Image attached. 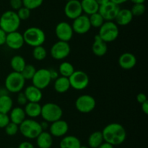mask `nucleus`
Returning a JSON list of instances; mask_svg holds the SVG:
<instances>
[{"instance_id":"f257e3e1","label":"nucleus","mask_w":148,"mask_h":148,"mask_svg":"<svg viewBox=\"0 0 148 148\" xmlns=\"http://www.w3.org/2000/svg\"><path fill=\"white\" fill-rule=\"evenodd\" d=\"M104 142L113 146L121 145L127 139V131L124 126L119 123L106 125L102 131Z\"/></svg>"},{"instance_id":"f03ea898","label":"nucleus","mask_w":148,"mask_h":148,"mask_svg":"<svg viewBox=\"0 0 148 148\" xmlns=\"http://www.w3.org/2000/svg\"><path fill=\"white\" fill-rule=\"evenodd\" d=\"M21 20L14 10H7L0 17V28L7 33L17 31L20 28Z\"/></svg>"},{"instance_id":"7ed1b4c3","label":"nucleus","mask_w":148,"mask_h":148,"mask_svg":"<svg viewBox=\"0 0 148 148\" xmlns=\"http://www.w3.org/2000/svg\"><path fill=\"white\" fill-rule=\"evenodd\" d=\"M25 43L28 46H41L46 41V33L38 27H30L26 29L23 33Z\"/></svg>"},{"instance_id":"20e7f679","label":"nucleus","mask_w":148,"mask_h":148,"mask_svg":"<svg viewBox=\"0 0 148 148\" xmlns=\"http://www.w3.org/2000/svg\"><path fill=\"white\" fill-rule=\"evenodd\" d=\"M19 131L24 137L29 139H36L43 131L40 123L33 118H26L19 125Z\"/></svg>"},{"instance_id":"39448f33","label":"nucleus","mask_w":148,"mask_h":148,"mask_svg":"<svg viewBox=\"0 0 148 148\" xmlns=\"http://www.w3.org/2000/svg\"><path fill=\"white\" fill-rule=\"evenodd\" d=\"M63 110L59 104L53 102H47L41 107L40 116L43 120L48 123H53L56 120L62 119Z\"/></svg>"},{"instance_id":"423d86ee","label":"nucleus","mask_w":148,"mask_h":148,"mask_svg":"<svg viewBox=\"0 0 148 148\" xmlns=\"http://www.w3.org/2000/svg\"><path fill=\"white\" fill-rule=\"evenodd\" d=\"M25 84V80L20 73L12 71L7 75L4 81L5 89L10 93L22 91Z\"/></svg>"},{"instance_id":"0eeeda50","label":"nucleus","mask_w":148,"mask_h":148,"mask_svg":"<svg viewBox=\"0 0 148 148\" xmlns=\"http://www.w3.org/2000/svg\"><path fill=\"white\" fill-rule=\"evenodd\" d=\"M98 35L104 41L110 43L118 38L119 35V28L115 22L105 21L99 28Z\"/></svg>"},{"instance_id":"6e6552de","label":"nucleus","mask_w":148,"mask_h":148,"mask_svg":"<svg viewBox=\"0 0 148 148\" xmlns=\"http://www.w3.org/2000/svg\"><path fill=\"white\" fill-rule=\"evenodd\" d=\"M70 86L75 90H83L89 85V76L82 71H75L69 77Z\"/></svg>"},{"instance_id":"1a4fd4ad","label":"nucleus","mask_w":148,"mask_h":148,"mask_svg":"<svg viewBox=\"0 0 148 148\" xmlns=\"http://www.w3.org/2000/svg\"><path fill=\"white\" fill-rule=\"evenodd\" d=\"M96 106V101L90 94H82L79 96L75 101L77 110L82 113H89L92 112Z\"/></svg>"},{"instance_id":"9d476101","label":"nucleus","mask_w":148,"mask_h":148,"mask_svg":"<svg viewBox=\"0 0 148 148\" xmlns=\"http://www.w3.org/2000/svg\"><path fill=\"white\" fill-rule=\"evenodd\" d=\"M71 47L69 42L58 41L52 45L50 53L52 58L56 60H62L69 55Z\"/></svg>"},{"instance_id":"9b49d317","label":"nucleus","mask_w":148,"mask_h":148,"mask_svg":"<svg viewBox=\"0 0 148 148\" xmlns=\"http://www.w3.org/2000/svg\"><path fill=\"white\" fill-rule=\"evenodd\" d=\"M51 81L49 69L46 68L37 70L34 76L32 78L33 85L41 90L47 88Z\"/></svg>"},{"instance_id":"f8f14e48","label":"nucleus","mask_w":148,"mask_h":148,"mask_svg":"<svg viewBox=\"0 0 148 148\" xmlns=\"http://www.w3.org/2000/svg\"><path fill=\"white\" fill-rule=\"evenodd\" d=\"M119 10V5L110 1L106 4L100 5L98 12L101 14L105 21H114Z\"/></svg>"},{"instance_id":"ddd939ff","label":"nucleus","mask_w":148,"mask_h":148,"mask_svg":"<svg viewBox=\"0 0 148 148\" xmlns=\"http://www.w3.org/2000/svg\"><path fill=\"white\" fill-rule=\"evenodd\" d=\"M55 33L59 41L69 42L73 37L74 31L72 26L69 23L62 21L56 25L55 28Z\"/></svg>"},{"instance_id":"4468645a","label":"nucleus","mask_w":148,"mask_h":148,"mask_svg":"<svg viewBox=\"0 0 148 148\" xmlns=\"http://www.w3.org/2000/svg\"><path fill=\"white\" fill-rule=\"evenodd\" d=\"M71 26L74 33L79 35L85 34L92 28L90 23L89 17L86 15H81L80 16L73 20V23Z\"/></svg>"},{"instance_id":"2eb2a0df","label":"nucleus","mask_w":148,"mask_h":148,"mask_svg":"<svg viewBox=\"0 0 148 148\" xmlns=\"http://www.w3.org/2000/svg\"><path fill=\"white\" fill-rule=\"evenodd\" d=\"M64 15L67 18L75 20L82 15V9L80 1L79 0H71L66 3L64 8Z\"/></svg>"},{"instance_id":"dca6fc26","label":"nucleus","mask_w":148,"mask_h":148,"mask_svg":"<svg viewBox=\"0 0 148 148\" xmlns=\"http://www.w3.org/2000/svg\"><path fill=\"white\" fill-rule=\"evenodd\" d=\"M69 131V124L65 120L59 119L51 123L49 126V133L52 136L63 137Z\"/></svg>"},{"instance_id":"f3484780","label":"nucleus","mask_w":148,"mask_h":148,"mask_svg":"<svg viewBox=\"0 0 148 148\" xmlns=\"http://www.w3.org/2000/svg\"><path fill=\"white\" fill-rule=\"evenodd\" d=\"M25 41L21 33L17 31L12 32L7 34L6 43L7 46L12 49H20L24 45Z\"/></svg>"},{"instance_id":"a211bd4d","label":"nucleus","mask_w":148,"mask_h":148,"mask_svg":"<svg viewBox=\"0 0 148 148\" xmlns=\"http://www.w3.org/2000/svg\"><path fill=\"white\" fill-rule=\"evenodd\" d=\"M119 65L124 70H131L137 64L135 55L130 52H124L119 57Z\"/></svg>"},{"instance_id":"6ab92c4d","label":"nucleus","mask_w":148,"mask_h":148,"mask_svg":"<svg viewBox=\"0 0 148 148\" xmlns=\"http://www.w3.org/2000/svg\"><path fill=\"white\" fill-rule=\"evenodd\" d=\"M23 92L25 94L27 102H40L43 97L41 89L33 85H30L26 87Z\"/></svg>"},{"instance_id":"aec40b11","label":"nucleus","mask_w":148,"mask_h":148,"mask_svg":"<svg viewBox=\"0 0 148 148\" xmlns=\"http://www.w3.org/2000/svg\"><path fill=\"white\" fill-rule=\"evenodd\" d=\"M92 51L97 57H103L108 51V46L106 42L101 39L98 34L94 37V41L92 45Z\"/></svg>"},{"instance_id":"412c9836","label":"nucleus","mask_w":148,"mask_h":148,"mask_svg":"<svg viewBox=\"0 0 148 148\" xmlns=\"http://www.w3.org/2000/svg\"><path fill=\"white\" fill-rule=\"evenodd\" d=\"M133 15L130 9H120L115 18V23L117 26H124L130 24L133 19Z\"/></svg>"},{"instance_id":"4be33fe9","label":"nucleus","mask_w":148,"mask_h":148,"mask_svg":"<svg viewBox=\"0 0 148 148\" xmlns=\"http://www.w3.org/2000/svg\"><path fill=\"white\" fill-rule=\"evenodd\" d=\"M36 139L38 148H51L53 145V136L46 131H43Z\"/></svg>"},{"instance_id":"5701e85b","label":"nucleus","mask_w":148,"mask_h":148,"mask_svg":"<svg viewBox=\"0 0 148 148\" xmlns=\"http://www.w3.org/2000/svg\"><path fill=\"white\" fill-rule=\"evenodd\" d=\"M81 145L79 138L73 135L63 136L59 142V148H79Z\"/></svg>"},{"instance_id":"b1692460","label":"nucleus","mask_w":148,"mask_h":148,"mask_svg":"<svg viewBox=\"0 0 148 148\" xmlns=\"http://www.w3.org/2000/svg\"><path fill=\"white\" fill-rule=\"evenodd\" d=\"M9 113L10 121L16 123L18 126L26 119V114L25 113L24 108H22L21 107H12Z\"/></svg>"},{"instance_id":"393cba45","label":"nucleus","mask_w":148,"mask_h":148,"mask_svg":"<svg viewBox=\"0 0 148 148\" xmlns=\"http://www.w3.org/2000/svg\"><path fill=\"white\" fill-rule=\"evenodd\" d=\"M42 106L39 104V102H28L25 105V113L26 116H28L30 118H36L39 117L41 113Z\"/></svg>"},{"instance_id":"a878e982","label":"nucleus","mask_w":148,"mask_h":148,"mask_svg":"<svg viewBox=\"0 0 148 148\" xmlns=\"http://www.w3.org/2000/svg\"><path fill=\"white\" fill-rule=\"evenodd\" d=\"M54 81V85H53L54 89L56 92L59 93V94L66 93L71 88L69 78L59 76Z\"/></svg>"},{"instance_id":"bb28decb","label":"nucleus","mask_w":148,"mask_h":148,"mask_svg":"<svg viewBox=\"0 0 148 148\" xmlns=\"http://www.w3.org/2000/svg\"><path fill=\"white\" fill-rule=\"evenodd\" d=\"M82 12L86 15H90L95 12H98L99 10V4L95 0H82L80 1Z\"/></svg>"},{"instance_id":"cd10ccee","label":"nucleus","mask_w":148,"mask_h":148,"mask_svg":"<svg viewBox=\"0 0 148 148\" xmlns=\"http://www.w3.org/2000/svg\"><path fill=\"white\" fill-rule=\"evenodd\" d=\"M104 142L103 136L101 131H95L90 133L88 139L90 148H98Z\"/></svg>"},{"instance_id":"c85d7f7f","label":"nucleus","mask_w":148,"mask_h":148,"mask_svg":"<svg viewBox=\"0 0 148 148\" xmlns=\"http://www.w3.org/2000/svg\"><path fill=\"white\" fill-rule=\"evenodd\" d=\"M25 65V59L21 55H14L10 59V66L14 72L21 73Z\"/></svg>"},{"instance_id":"c756f323","label":"nucleus","mask_w":148,"mask_h":148,"mask_svg":"<svg viewBox=\"0 0 148 148\" xmlns=\"http://www.w3.org/2000/svg\"><path fill=\"white\" fill-rule=\"evenodd\" d=\"M13 107V100L8 94L0 95V113L8 114Z\"/></svg>"},{"instance_id":"7c9ffc66","label":"nucleus","mask_w":148,"mask_h":148,"mask_svg":"<svg viewBox=\"0 0 148 148\" xmlns=\"http://www.w3.org/2000/svg\"><path fill=\"white\" fill-rule=\"evenodd\" d=\"M75 67L73 66V65L71 62H63L59 65L58 72L60 74L61 76L69 78L75 72Z\"/></svg>"},{"instance_id":"2f4dec72","label":"nucleus","mask_w":148,"mask_h":148,"mask_svg":"<svg viewBox=\"0 0 148 148\" xmlns=\"http://www.w3.org/2000/svg\"><path fill=\"white\" fill-rule=\"evenodd\" d=\"M33 58L38 61H42L47 57V50L46 48L41 45L33 47V52H32Z\"/></svg>"},{"instance_id":"473e14b6","label":"nucleus","mask_w":148,"mask_h":148,"mask_svg":"<svg viewBox=\"0 0 148 148\" xmlns=\"http://www.w3.org/2000/svg\"><path fill=\"white\" fill-rule=\"evenodd\" d=\"M88 17H89V20L90 23L91 27L99 28L103 24L104 22H105L104 19L103 18V17L98 12L94 13V14L90 15Z\"/></svg>"},{"instance_id":"72a5a7b5","label":"nucleus","mask_w":148,"mask_h":148,"mask_svg":"<svg viewBox=\"0 0 148 148\" xmlns=\"http://www.w3.org/2000/svg\"><path fill=\"white\" fill-rule=\"evenodd\" d=\"M36 71L37 70L35 68L34 65H31V64H26V65L20 73L22 74L25 81L26 80H32Z\"/></svg>"},{"instance_id":"f704fd0d","label":"nucleus","mask_w":148,"mask_h":148,"mask_svg":"<svg viewBox=\"0 0 148 148\" xmlns=\"http://www.w3.org/2000/svg\"><path fill=\"white\" fill-rule=\"evenodd\" d=\"M43 0H23V7L30 10H36L42 5Z\"/></svg>"},{"instance_id":"c9c22d12","label":"nucleus","mask_w":148,"mask_h":148,"mask_svg":"<svg viewBox=\"0 0 148 148\" xmlns=\"http://www.w3.org/2000/svg\"><path fill=\"white\" fill-rule=\"evenodd\" d=\"M130 10L133 17H140L145 12L146 7L144 4H134Z\"/></svg>"},{"instance_id":"e433bc0d","label":"nucleus","mask_w":148,"mask_h":148,"mask_svg":"<svg viewBox=\"0 0 148 148\" xmlns=\"http://www.w3.org/2000/svg\"><path fill=\"white\" fill-rule=\"evenodd\" d=\"M5 132L8 136H14L19 131V126L16 123L10 121L5 128Z\"/></svg>"},{"instance_id":"4c0bfd02","label":"nucleus","mask_w":148,"mask_h":148,"mask_svg":"<svg viewBox=\"0 0 148 148\" xmlns=\"http://www.w3.org/2000/svg\"><path fill=\"white\" fill-rule=\"evenodd\" d=\"M30 11L29 9L26 8L25 7H22L21 8L19 9L16 12H17V16L20 18V20H26L30 17Z\"/></svg>"},{"instance_id":"58836bf2","label":"nucleus","mask_w":148,"mask_h":148,"mask_svg":"<svg viewBox=\"0 0 148 148\" xmlns=\"http://www.w3.org/2000/svg\"><path fill=\"white\" fill-rule=\"evenodd\" d=\"M10 122L8 114L0 113V129H4Z\"/></svg>"},{"instance_id":"ea45409f","label":"nucleus","mask_w":148,"mask_h":148,"mask_svg":"<svg viewBox=\"0 0 148 148\" xmlns=\"http://www.w3.org/2000/svg\"><path fill=\"white\" fill-rule=\"evenodd\" d=\"M17 102L18 103V104L20 105L23 106V105H25L28 102H27V98H26L25 94H24L23 91H20L18 92V94H17Z\"/></svg>"},{"instance_id":"a19ab883","label":"nucleus","mask_w":148,"mask_h":148,"mask_svg":"<svg viewBox=\"0 0 148 148\" xmlns=\"http://www.w3.org/2000/svg\"><path fill=\"white\" fill-rule=\"evenodd\" d=\"M10 4L12 10L17 11L23 6V0H10Z\"/></svg>"},{"instance_id":"79ce46f5","label":"nucleus","mask_w":148,"mask_h":148,"mask_svg":"<svg viewBox=\"0 0 148 148\" xmlns=\"http://www.w3.org/2000/svg\"><path fill=\"white\" fill-rule=\"evenodd\" d=\"M136 98H137V101L139 103H140V104H143L145 102L147 101V96H146L145 94H144V93H139L137 95V97H136Z\"/></svg>"},{"instance_id":"37998d69","label":"nucleus","mask_w":148,"mask_h":148,"mask_svg":"<svg viewBox=\"0 0 148 148\" xmlns=\"http://www.w3.org/2000/svg\"><path fill=\"white\" fill-rule=\"evenodd\" d=\"M7 34L5 31L0 28V46L5 44L6 39H7Z\"/></svg>"},{"instance_id":"c03bdc74","label":"nucleus","mask_w":148,"mask_h":148,"mask_svg":"<svg viewBox=\"0 0 148 148\" xmlns=\"http://www.w3.org/2000/svg\"><path fill=\"white\" fill-rule=\"evenodd\" d=\"M17 148H35L34 145L28 141H24L18 145Z\"/></svg>"},{"instance_id":"a18cd8bd","label":"nucleus","mask_w":148,"mask_h":148,"mask_svg":"<svg viewBox=\"0 0 148 148\" xmlns=\"http://www.w3.org/2000/svg\"><path fill=\"white\" fill-rule=\"evenodd\" d=\"M49 72H50V75L51 78V80H56L59 77V72L55 71L54 69H49Z\"/></svg>"},{"instance_id":"49530a36","label":"nucleus","mask_w":148,"mask_h":148,"mask_svg":"<svg viewBox=\"0 0 148 148\" xmlns=\"http://www.w3.org/2000/svg\"><path fill=\"white\" fill-rule=\"evenodd\" d=\"M141 108L143 113L145 115L148 114V101L145 102L143 104H141Z\"/></svg>"},{"instance_id":"de8ad7c7","label":"nucleus","mask_w":148,"mask_h":148,"mask_svg":"<svg viewBox=\"0 0 148 148\" xmlns=\"http://www.w3.org/2000/svg\"><path fill=\"white\" fill-rule=\"evenodd\" d=\"M49 123H48V122L46 121V120H43V122L40 123V126H41L43 131H46V129L49 128Z\"/></svg>"},{"instance_id":"09e8293b","label":"nucleus","mask_w":148,"mask_h":148,"mask_svg":"<svg viewBox=\"0 0 148 148\" xmlns=\"http://www.w3.org/2000/svg\"><path fill=\"white\" fill-rule=\"evenodd\" d=\"M98 148H114V146L111 145V144H108L107 142H104Z\"/></svg>"},{"instance_id":"8fccbe9b","label":"nucleus","mask_w":148,"mask_h":148,"mask_svg":"<svg viewBox=\"0 0 148 148\" xmlns=\"http://www.w3.org/2000/svg\"><path fill=\"white\" fill-rule=\"evenodd\" d=\"M111 1H112V2L115 3V4H118V5H120V4H124V3L127 2L128 0H110Z\"/></svg>"},{"instance_id":"3c124183","label":"nucleus","mask_w":148,"mask_h":148,"mask_svg":"<svg viewBox=\"0 0 148 148\" xmlns=\"http://www.w3.org/2000/svg\"><path fill=\"white\" fill-rule=\"evenodd\" d=\"M133 4H144L146 0H130Z\"/></svg>"},{"instance_id":"603ef678","label":"nucleus","mask_w":148,"mask_h":148,"mask_svg":"<svg viewBox=\"0 0 148 148\" xmlns=\"http://www.w3.org/2000/svg\"><path fill=\"white\" fill-rule=\"evenodd\" d=\"M95 1H97V3H98L100 6V5H102V4H106V3L108 2V1H110V0H95Z\"/></svg>"},{"instance_id":"864d4df0","label":"nucleus","mask_w":148,"mask_h":148,"mask_svg":"<svg viewBox=\"0 0 148 148\" xmlns=\"http://www.w3.org/2000/svg\"><path fill=\"white\" fill-rule=\"evenodd\" d=\"M79 148H90L89 147H87V146H82V145H81V147Z\"/></svg>"},{"instance_id":"5fc2aeb1","label":"nucleus","mask_w":148,"mask_h":148,"mask_svg":"<svg viewBox=\"0 0 148 148\" xmlns=\"http://www.w3.org/2000/svg\"><path fill=\"white\" fill-rule=\"evenodd\" d=\"M66 1H71V0H66Z\"/></svg>"},{"instance_id":"6e6d98bb","label":"nucleus","mask_w":148,"mask_h":148,"mask_svg":"<svg viewBox=\"0 0 148 148\" xmlns=\"http://www.w3.org/2000/svg\"><path fill=\"white\" fill-rule=\"evenodd\" d=\"M9 148H14V147H9Z\"/></svg>"}]
</instances>
